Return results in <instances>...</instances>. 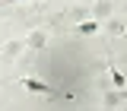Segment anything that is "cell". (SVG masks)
<instances>
[{
	"label": "cell",
	"mask_w": 127,
	"mask_h": 111,
	"mask_svg": "<svg viewBox=\"0 0 127 111\" xmlns=\"http://www.w3.org/2000/svg\"><path fill=\"white\" fill-rule=\"evenodd\" d=\"M22 89H32V92H54V89H51V86H48V83H38V79H32V76H22Z\"/></svg>",
	"instance_id": "cell-1"
},
{
	"label": "cell",
	"mask_w": 127,
	"mask_h": 111,
	"mask_svg": "<svg viewBox=\"0 0 127 111\" xmlns=\"http://www.w3.org/2000/svg\"><path fill=\"white\" fill-rule=\"evenodd\" d=\"M111 79H114V86H118V89H124V76H121L114 67H111Z\"/></svg>",
	"instance_id": "cell-3"
},
{
	"label": "cell",
	"mask_w": 127,
	"mask_h": 111,
	"mask_svg": "<svg viewBox=\"0 0 127 111\" xmlns=\"http://www.w3.org/2000/svg\"><path fill=\"white\" fill-rule=\"evenodd\" d=\"M95 29H98V22H79V26H76V32H79V35H92Z\"/></svg>",
	"instance_id": "cell-2"
}]
</instances>
